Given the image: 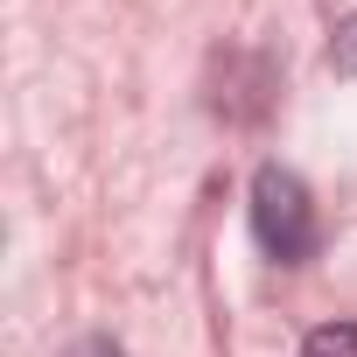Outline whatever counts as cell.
<instances>
[{"instance_id":"cell-1","label":"cell","mask_w":357,"mask_h":357,"mask_svg":"<svg viewBox=\"0 0 357 357\" xmlns=\"http://www.w3.org/2000/svg\"><path fill=\"white\" fill-rule=\"evenodd\" d=\"M252 238L273 266H301L315 252V197L280 161H259V175H252Z\"/></svg>"},{"instance_id":"cell-2","label":"cell","mask_w":357,"mask_h":357,"mask_svg":"<svg viewBox=\"0 0 357 357\" xmlns=\"http://www.w3.org/2000/svg\"><path fill=\"white\" fill-rule=\"evenodd\" d=\"M301 357H357V322H322V329H308Z\"/></svg>"},{"instance_id":"cell-3","label":"cell","mask_w":357,"mask_h":357,"mask_svg":"<svg viewBox=\"0 0 357 357\" xmlns=\"http://www.w3.org/2000/svg\"><path fill=\"white\" fill-rule=\"evenodd\" d=\"M329 70H336V77H357V15L336 22V36H329Z\"/></svg>"},{"instance_id":"cell-4","label":"cell","mask_w":357,"mask_h":357,"mask_svg":"<svg viewBox=\"0 0 357 357\" xmlns=\"http://www.w3.org/2000/svg\"><path fill=\"white\" fill-rule=\"evenodd\" d=\"M63 357H126V350H119L112 336H84V343H77V350H63Z\"/></svg>"}]
</instances>
